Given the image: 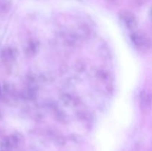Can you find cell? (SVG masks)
<instances>
[{"label": "cell", "mask_w": 152, "mask_h": 151, "mask_svg": "<svg viewBox=\"0 0 152 151\" xmlns=\"http://www.w3.org/2000/svg\"><path fill=\"white\" fill-rule=\"evenodd\" d=\"M120 19L123 22L126 27L129 29H132L134 28L135 25H136V21H135V18L134 17L133 15H132L129 13H123V14L120 15Z\"/></svg>", "instance_id": "6da1fadb"}, {"label": "cell", "mask_w": 152, "mask_h": 151, "mask_svg": "<svg viewBox=\"0 0 152 151\" xmlns=\"http://www.w3.org/2000/svg\"><path fill=\"white\" fill-rule=\"evenodd\" d=\"M131 38H132V42L137 46H142L144 43V38L142 36V35L138 33H132L131 35Z\"/></svg>", "instance_id": "7a4b0ae2"}, {"label": "cell", "mask_w": 152, "mask_h": 151, "mask_svg": "<svg viewBox=\"0 0 152 151\" xmlns=\"http://www.w3.org/2000/svg\"><path fill=\"white\" fill-rule=\"evenodd\" d=\"M76 69H77V71H80V72H83L84 71V70L86 69V65L83 64V62H77L75 65Z\"/></svg>", "instance_id": "3957f363"}]
</instances>
